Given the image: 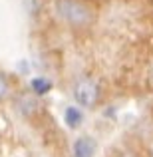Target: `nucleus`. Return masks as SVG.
<instances>
[{"label":"nucleus","instance_id":"f257e3e1","mask_svg":"<svg viewBox=\"0 0 153 157\" xmlns=\"http://www.w3.org/2000/svg\"><path fill=\"white\" fill-rule=\"evenodd\" d=\"M56 16L74 28H86L96 20V12L84 0H56Z\"/></svg>","mask_w":153,"mask_h":157},{"label":"nucleus","instance_id":"f03ea898","mask_svg":"<svg viewBox=\"0 0 153 157\" xmlns=\"http://www.w3.org/2000/svg\"><path fill=\"white\" fill-rule=\"evenodd\" d=\"M74 100L82 107H94L100 101V86L90 78H82L74 86Z\"/></svg>","mask_w":153,"mask_h":157},{"label":"nucleus","instance_id":"7ed1b4c3","mask_svg":"<svg viewBox=\"0 0 153 157\" xmlns=\"http://www.w3.org/2000/svg\"><path fill=\"white\" fill-rule=\"evenodd\" d=\"M96 153V141L88 135H82L74 141V157H94Z\"/></svg>","mask_w":153,"mask_h":157},{"label":"nucleus","instance_id":"20e7f679","mask_svg":"<svg viewBox=\"0 0 153 157\" xmlns=\"http://www.w3.org/2000/svg\"><path fill=\"white\" fill-rule=\"evenodd\" d=\"M64 119H66V123H68L72 129H76V127L84 121V113H82V109H78L76 105H70V107H66Z\"/></svg>","mask_w":153,"mask_h":157},{"label":"nucleus","instance_id":"39448f33","mask_svg":"<svg viewBox=\"0 0 153 157\" xmlns=\"http://www.w3.org/2000/svg\"><path fill=\"white\" fill-rule=\"evenodd\" d=\"M30 88L34 92V96H44V94H48L52 90V82L46 80V78H34L30 82Z\"/></svg>","mask_w":153,"mask_h":157},{"label":"nucleus","instance_id":"423d86ee","mask_svg":"<svg viewBox=\"0 0 153 157\" xmlns=\"http://www.w3.org/2000/svg\"><path fill=\"white\" fill-rule=\"evenodd\" d=\"M18 107H20V111H24V113H32L34 107H36V100L30 98V94H26V96H22L18 100Z\"/></svg>","mask_w":153,"mask_h":157},{"label":"nucleus","instance_id":"0eeeda50","mask_svg":"<svg viewBox=\"0 0 153 157\" xmlns=\"http://www.w3.org/2000/svg\"><path fill=\"white\" fill-rule=\"evenodd\" d=\"M10 98V82L4 74H0V104Z\"/></svg>","mask_w":153,"mask_h":157},{"label":"nucleus","instance_id":"6e6552de","mask_svg":"<svg viewBox=\"0 0 153 157\" xmlns=\"http://www.w3.org/2000/svg\"><path fill=\"white\" fill-rule=\"evenodd\" d=\"M151 80H153V68H151Z\"/></svg>","mask_w":153,"mask_h":157},{"label":"nucleus","instance_id":"1a4fd4ad","mask_svg":"<svg viewBox=\"0 0 153 157\" xmlns=\"http://www.w3.org/2000/svg\"><path fill=\"white\" fill-rule=\"evenodd\" d=\"M151 157H153V147H151Z\"/></svg>","mask_w":153,"mask_h":157}]
</instances>
